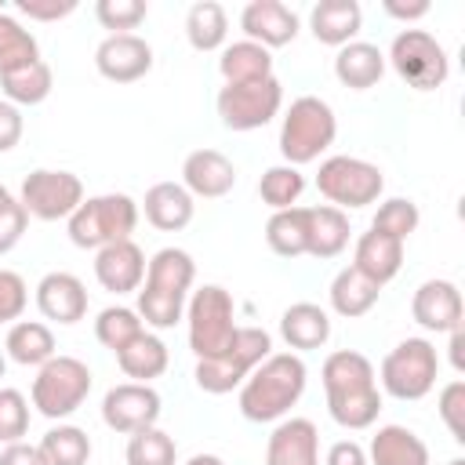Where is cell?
<instances>
[{"mask_svg": "<svg viewBox=\"0 0 465 465\" xmlns=\"http://www.w3.org/2000/svg\"><path fill=\"white\" fill-rule=\"evenodd\" d=\"M403 265V243L385 236V232H363L356 240V254H352V269H360L367 280H374L378 287H385Z\"/></svg>", "mask_w": 465, "mask_h": 465, "instance_id": "obj_25", "label": "cell"}, {"mask_svg": "<svg viewBox=\"0 0 465 465\" xmlns=\"http://www.w3.org/2000/svg\"><path fill=\"white\" fill-rule=\"evenodd\" d=\"M29 432V403L18 389H0V440L18 443Z\"/></svg>", "mask_w": 465, "mask_h": 465, "instance_id": "obj_43", "label": "cell"}, {"mask_svg": "<svg viewBox=\"0 0 465 465\" xmlns=\"http://www.w3.org/2000/svg\"><path fill=\"white\" fill-rule=\"evenodd\" d=\"M418 222H421L418 203H414V200H407V196H392V200H385V203L374 211L371 229H374V232H385V236H392V240H400V243H403V240L418 229Z\"/></svg>", "mask_w": 465, "mask_h": 465, "instance_id": "obj_41", "label": "cell"}, {"mask_svg": "<svg viewBox=\"0 0 465 465\" xmlns=\"http://www.w3.org/2000/svg\"><path fill=\"white\" fill-rule=\"evenodd\" d=\"M272 352V338L269 331L262 327H240L236 338L229 341V349H222L218 356L211 360H196V385L211 396H222V392H232L236 385L247 381V374Z\"/></svg>", "mask_w": 465, "mask_h": 465, "instance_id": "obj_6", "label": "cell"}, {"mask_svg": "<svg viewBox=\"0 0 465 465\" xmlns=\"http://www.w3.org/2000/svg\"><path fill=\"white\" fill-rule=\"evenodd\" d=\"M447 465H465V458H450V461H447Z\"/></svg>", "mask_w": 465, "mask_h": 465, "instance_id": "obj_56", "label": "cell"}, {"mask_svg": "<svg viewBox=\"0 0 465 465\" xmlns=\"http://www.w3.org/2000/svg\"><path fill=\"white\" fill-rule=\"evenodd\" d=\"M185 320H189V349L196 352V360L218 356L222 349H229V341L240 331L232 294L218 283H203L200 291H193L185 305Z\"/></svg>", "mask_w": 465, "mask_h": 465, "instance_id": "obj_7", "label": "cell"}, {"mask_svg": "<svg viewBox=\"0 0 465 465\" xmlns=\"http://www.w3.org/2000/svg\"><path fill=\"white\" fill-rule=\"evenodd\" d=\"M91 392V371L76 356H51L33 378V407L44 418H69Z\"/></svg>", "mask_w": 465, "mask_h": 465, "instance_id": "obj_8", "label": "cell"}, {"mask_svg": "<svg viewBox=\"0 0 465 465\" xmlns=\"http://www.w3.org/2000/svg\"><path fill=\"white\" fill-rule=\"evenodd\" d=\"M36 309L54 323H80L87 316V287L73 272H47L36 283Z\"/></svg>", "mask_w": 465, "mask_h": 465, "instance_id": "obj_21", "label": "cell"}, {"mask_svg": "<svg viewBox=\"0 0 465 465\" xmlns=\"http://www.w3.org/2000/svg\"><path fill=\"white\" fill-rule=\"evenodd\" d=\"M193 280H196V262L189 258V251H182V247L156 251L145 265V283L138 287V309L134 312L156 331L174 327L185 312V298H189Z\"/></svg>", "mask_w": 465, "mask_h": 465, "instance_id": "obj_3", "label": "cell"}, {"mask_svg": "<svg viewBox=\"0 0 465 465\" xmlns=\"http://www.w3.org/2000/svg\"><path fill=\"white\" fill-rule=\"evenodd\" d=\"M182 185L189 189V196H203V200H218L225 193H232L236 185V167L225 153L218 149H193L182 163Z\"/></svg>", "mask_w": 465, "mask_h": 465, "instance_id": "obj_18", "label": "cell"}, {"mask_svg": "<svg viewBox=\"0 0 465 465\" xmlns=\"http://www.w3.org/2000/svg\"><path fill=\"white\" fill-rule=\"evenodd\" d=\"M178 461V443L163 429L149 425L131 432L127 440V465H174Z\"/></svg>", "mask_w": 465, "mask_h": 465, "instance_id": "obj_39", "label": "cell"}, {"mask_svg": "<svg viewBox=\"0 0 465 465\" xmlns=\"http://www.w3.org/2000/svg\"><path fill=\"white\" fill-rule=\"evenodd\" d=\"M25 222H29V214H25V207H22L18 200H11V203L0 211V254H7V251L25 236Z\"/></svg>", "mask_w": 465, "mask_h": 465, "instance_id": "obj_46", "label": "cell"}, {"mask_svg": "<svg viewBox=\"0 0 465 465\" xmlns=\"http://www.w3.org/2000/svg\"><path fill=\"white\" fill-rule=\"evenodd\" d=\"M280 334L291 349L298 352H309V349H320L327 345L331 338V316L327 309L312 305V302H294L291 309H283L280 316Z\"/></svg>", "mask_w": 465, "mask_h": 465, "instance_id": "obj_26", "label": "cell"}, {"mask_svg": "<svg viewBox=\"0 0 465 465\" xmlns=\"http://www.w3.org/2000/svg\"><path fill=\"white\" fill-rule=\"evenodd\" d=\"M240 29L247 33V40L269 47H283L298 36V15L280 4V0H251L240 11Z\"/></svg>", "mask_w": 465, "mask_h": 465, "instance_id": "obj_17", "label": "cell"}, {"mask_svg": "<svg viewBox=\"0 0 465 465\" xmlns=\"http://www.w3.org/2000/svg\"><path fill=\"white\" fill-rule=\"evenodd\" d=\"M334 76L349 87V91H367L385 76V54L378 51V44L367 40H352L338 51L334 58Z\"/></svg>", "mask_w": 465, "mask_h": 465, "instance_id": "obj_27", "label": "cell"}, {"mask_svg": "<svg viewBox=\"0 0 465 465\" xmlns=\"http://www.w3.org/2000/svg\"><path fill=\"white\" fill-rule=\"evenodd\" d=\"M363 25V11L356 0H320L309 15V29L327 47H345L356 40Z\"/></svg>", "mask_w": 465, "mask_h": 465, "instance_id": "obj_22", "label": "cell"}, {"mask_svg": "<svg viewBox=\"0 0 465 465\" xmlns=\"http://www.w3.org/2000/svg\"><path fill=\"white\" fill-rule=\"evenodd\" d=\"M323 389L327 411L341 429H371L381 411V392L374 381V367L356 349H338L323 360Z\"/></svg>", "mask_w": 465, "mask_h": 465, "instance_id": "obj_1", "label": "cell"}, {"mask_svg": "<svg viewBox=\"0 0 465 465\" xmlns=\"http://www.w3.org/2000/svg\"><path fill=\"white\" fill-rule=\"evenodd\" d=\"M381 11L389 18H400V22H418L429 15V0H414V4H400V0H385Z\"/></svg>", "mask_w": 465, "mask_h": 465, "instance_id": "obj_51", "label": "cell"}, {"mask_svg": "<svg viewBox=\"0 0 465 465\" xmlns=\"http://www.w3.org/2000/svg\"><path fill=\"white\" fill-rule=\"evenodd\" d=\"M447 334H450V367L461 374L465 371V356H461V349H465V327H454Z\"/></svg>", "mask_w": 465, "mask_h": 465, "instance_id": "obj_52", "label": "cell"}, {"mask_svg": "<svg viewBox=\"0 0 465 465\" xmlns=\"http://www.w3.org/2000/svg\"><path fill=\"white\" fill-rule=\"evenodd\" d=\"M411 316L436 334H447L454 327H461L465 305H461V291L450 280H425L414 298H411Z\"/></svg>", "mask_w": 465, "mask_h": 465, "instance_id": "obj_16", "label": "cell"}, {"mask_svg": "<svg viewBox=\"0 0 465 465\" xmlns=\"http://www.w3.org/2000/svg\"><path fill=\"white\" fill-rule=\"evenodd\" d=\"M305 360L298 352H269L240 385V414L247 421L283 418L305 392Z\"/></svg>", "mask_w": 465, "mask_h": 465, "instance_id": "obj_2", "label": "cell"}, {"mask_svg": "<svg viewBox=\"0 0 465 465\" xmlns=\"http://www.w3.org/2000/svg\"><path fill=\"white\" fill-rule=\"evenodd\" d=\"M29 305V287L18 272L11 269H0V323H11L25 312Z\"/></svg>", "mask_w": 465, "mask_h": 465, "instance_id": "obj_44", "label": "cell"}, {"mask_svg": "<svg viewBox=\"0 0 465 465\" xmlns=\"http://www.w3.org/2000/svg\"><path fill=\"white\" fill-rule=\"evenodd\" d=\"M142 331H145L142 316H138L134 309H127V305H109V309H102L98 320H94L98 341H102L105 349H113V352H120V349H124L131 338H138Z\"/></svg>", "mask_w": 465, "mask_h": 465, "instance_id": "obj_40", "label": "cell"}, {"mask_svg": "<svg viewBox=\"0 0 465 465\" xmlns=\"http://www.w3.org/2000/svg\"><path fill=\"white\" fill-rule=\"evenodd\" d=\"M0 87H4V102H11V105H40L51 94L54 76H51V65L40 58L33 65H22L15 73H4L0 76Z\"/></svg>", "mask_w": 465, "mask_h": 465, "instance_id": "obj_33", "label": "cell"}, {"mask_svg": "<svg viewBox=\"0 0 465 465\" xmlns=\"http://www.w3.org/2000/svg\"><path fill=\"white\" fill-rule=\"evenodd\" d=\"M334 134H338L334 109L316 94H302L291 102V109L283 116L280 153L291 167H302V163L320 160V153L334 145Z\"/></svg>", "mask_w": 465, "mask_h": 465, "instance_id": "obj_5", "label": "cell"}, {"mask_svg": "<svg viewBox=\"0 0 465 465\" xmlns=\"http://www.w3.org/2000/svg\"><path fill=\"white\" fill-rule=\"evenodd\" d=\"M4 371H7V356L0 352V378H4Z\"/></svg>", "mask_w": 465, "mask_h": 465, "instance_id": "obj_55", "label": "cell"}, {"mask_svg": "<svg viewBox=\"0 0 465 465\" xmlns=\"http://www.w3.org/2000/svg\"><path fill=\"white\" fill-rule=\"evenodd\" d=\"M305 193V178L298 167L291 163H280V167H269L258 182V196L262 203H269L272 211H287V207H298V196Z\"/></svg>", "mask_w": 465, "mask_h": 465, "instance_id": "obj_38", "label": "cell"}, {"mask_svg": "<svg viewBox=\"0 0 465 465\" xmlns=\"http://www.w3.org/2000/svg\"><path fill=\"white\" fill-rule=\"evenodd\" d=\"M283 105V84L276 76L254 84H225L218 91V116L229 131H254L265 127Z\"/></svg>", "mask_w": 465, "mask_h": 465, "instance_id": "obj_12", "label": "cell"}, {"mask_svg": "<svg viewBox=\"0 0 465 465\" xmlns=\"http://www.w3.org/2000/svg\"><path fill=\"white\" fill-rule=\"evenodd\" d=\"M40 62V44L36 36L18 22L11 18L7 11L0 15V76L4 73H15L22 65H33Z\"/></svg>", "mask_w": 465, "mask_h": 465, "instance_id": "obj_36", "label": "cell"}, {"mask_svg": "<svg viewBox=\"0 0 465 465\" xmlns=\"http://www.w3.org/2000/svg\"><path fill=\"white\" fill-rule=\"evenodd\" d=\"M160 392L153 385H138V381H124V385H113L102 400V421L113 429V432H138V429H149L160 421Z\"/></svg>", "mask_w": 465, "mask_h": 465, "instance_id": "obj_14", "label": "cell"}, {"mask_svg": "<svg viewBox=\"0 0 465 465\" xmlns=\"http://www.w3.org/2000/svg\"><path fill=\"white\" fill-rule=\"evenodd\" d=\"M185 465H225V461H222L218 454H193Z\"/></svg>", "mask_w": 465, "mask_h": 465, "instance_id": "obj_53", "label": "cell"}, {"mask_svg": "<svg viewBox=\"0 0 465 465\" xmlns=\"http://www.w3.org/2000/svg\"><path fill=\"white\" fill-rule=\"evenodd\" d=\"M94 276L105 291L113 294H131L142 287L145 280V254L134 240H120V243H109L94 254Z\"/></svg>", "mask_w": 465, "mask_h": 465, "instance_id": "obj_19", "label": "cell"}, {"mask_svg": "<svg viewBox=\"0 0 465 465\" xmlns=\"http://www.w3.org/2000/svg\"><path fill=\"white\" fill-rule=\"evenodd\" d=\"M0 465H47V461H44L40 447L18 440V443H7V447L0 450Z\"/></svg>", "mask_w": 465, "mask_h": 465, "instance_id": "obj_50", "label": "cell"}, {"mask_svg": "<svg viewBox=\"0 0 465 465\" xmlns=\"http://www.w3.org/2000/svg\"><path fill=\"white\" fill-rule=\"evenodd\" d=\"M218 69H222L225 84H254V80L272 76V54L254 40H236L222 51Z\"/></svg>", "mask_w": 465, "mask_h": 465, "instance_id": "obj_31", "label": "cell"}, {"mask_svg": "<svg viewBox=\"0 0 465 465\" xmlns=\"http://www.w3.org/2000/svg\"><path fill=\"white\" fill-rule=\"evenodd\" d=\"M149 7L142 0H98L94 4V18L102 22V29H113V33H131L145 22Z\"/></svg>", "mask_w": 465, "mask_h": 465, "instance_id": "obj_42", "label": "cell"}, {"mask_svg": "<svg viewBox=\"0 0 465 465\" xmlns=\"http://www.w3.org/2000/svg\"><path fill=\"white\" fill-rule=\"evenodd\" d=\"M116 363H120V371H124L127 378H134L138 385H149L153 378H160V374L167 371L171 356H167V345H163L156 334L142 331L138 338H131V341L116 352Z\"/></svg>", "mask_w": 465, "mask_h": 465, "instance_id": "obj_29", "label": "cell"}, {"mask_svg": "<svg viewBox=\"0 0 465 465\" xmlns=\"http://www.w3.org/2000/svg\"><path fill=\"white\" fill-rule=\"evenodd\" d=\"M11 200H15V196H11V193H7V189H4V185H0V211H4V207H7V203H11Z\"/></svg>", "mask_w": 465, "mask_h": 465, "instance_id": "obj_54", "label": "cell"}, {"mask_svg": "<svg viewBox=\"0 0 465 465\" xmlns=\"http://www.w3.org/2000/svg\"><path fill=\"white\" fill-rule=\"evenodd\" d=\"M440 418L458 443H465V381H450L440 392Z\"/></svg>", "mask_w": 465, "mask_h": 465, "instance_id": "obj_45", "label": "cell"}, {"mask_svg": "<svg viewBox=\"0 0 465 465\" xmlns=\"http://www.w3.org/2000/svg\"><path fill=\"white\" fill-rule=\"evenodd\" d=\"M18 138H22V113H18V105L0 98V153L15 149Z\"/></svg>", "mask_w": 465, "mask_h": 465, "instance_id": "obj_48", "label": "cell"}, {"mask_svg": "<svg viewBox=\"0 0 465 465\" xmlns=\"http://www.w3.org/2000/svg\"><path fill=\"white\" fill-rule=\"evenodd\" d=\"M367 465H429V447L407 425H381L371 436Z\"/></svg>", "mask_w": 465, "mask_h": 465, "instance_id": "obj_23", "label": "cell"}, {"mask_svg": "<svg viewBox=\"0 0 465 465\" xmlns=\"http://www.w3.org/2000/svg\"><path fill=\"white\" fill-rule=\"evenodd\" d=\"M185 36L196 51H218L229 36V18H225V7L214 4V0H200L189 7L185 15Z\"/></svg>", "mask_w": 465, "mask_h": 465, "instance_id": "obj_34", "label": "cell"}, {"mask_svg": "<svg viewBox=\"0 0 465 465\" xmlns=\"http://www.w3.org/2000/svg\"><path fill=\"white\" fill-rule=\"evenodd\" d=\"M0 15H4V0H0Z\"/></svg>", "mask_w": 465, "mask_h": 465, "instance_id": "obj_57", "label": "cell"}, {"mask_svg": "<svg viewBox=\"0 0 465 465\" xmlns=\"http://www.w3.org/2000/svg\"><path fill=\"white\" fill-rule=\"evenodd\" d=\"M378 294H381V287L374 280H367L360 269L345 265L331 283V309L345 320H356V316H367L378 305Z\"/></svg>", "mask_w": 465, "mask_h": 465, "instance_id": "obj_30", "label": "cell"}, {"mask_svg": "<svg viewBox=\"0 0 465 465\" xmlns=\"http://www.w3.org/2000/svg\"><path fill=\"white\" fill-rule=\"evenodd\" d=\"M349 243V214L323 203V207H309V222H305V254L312 258H334L341 254Z\"/></svg>", "mask_w": 465, "mask_h": 465, "instance_id": "obj_28", "label": "cell"}, {"mask_svg": "<svg viewBox=\"0 0 465 465\" xmlns=\"http://www.w3.org/2000/svg\"><path fill=\"white\" fill-rule=\"evenodd\" d=\"M25 214L40 218V222H58L69 218L80 203H84V182L73 171H33L22 182V200Z\"/></svg>", "mask_w": 465, "mask_h": 465, "instance_id": "obj_13", "label": "cell"}, {"mask_svg": "<svg viewBox=\"0 0 465 465\" xmlns=\"http://www.w3.org/2000/svg\"><path fill=\"white\" fill-rule=\"evenodd\" d=\"M305 222H309V207L272 211V218L265 222V243H269V251H276L280 258L305 254Z\"/></svg>", "mask_w": 465, "mask_h": 465, "instance_id": "obj_35", "label": "cell"}, {"mask_svg": "<svg viewBox=\"0 0 465 465\" xmlns=\"http://www.w3.org/2000/svg\"><path fill=\"white\" fill-rule=\"evenodd\" d=\"M436 374H440V356H436V345L425 338H407L381 360V389L396 400L429 396L436 385Z\"/></svg>", "mask_w": 465, "mask_h": 465, "instance_id": "obj_9", "label": "cell"}, {"mask_svg": "<svg viewBox=\"0 0 465 465\" xmlns=\"http://www.w3.org/2000/svg\"><path fill=\"white\" fill-rule=\"evenodd\" d=\"M327 465H367V450L356 440H338L327 450Z\"/></svg>", "mask_w": 465, "mask_h": 465, "instance_id": "obj_49", "label": "cell"}, {"mask_svg": "<svg viewBox=\"0 0 465 465\" xmlns=\"http://www.w3.org/2000/svg\"><path fill=\"white\" fill-rule=\"evenodd\" d=\"M142 207H145L149 225H156L163 232L185 229L193 222V211H196V203H193V196H189V189L182 182H156L145 193V203Z\"/></svg>", "mask_w": 465, "mask_h": 465, "instance_id": "obj_24", "label": "cell"}, {"mask_svg": "<svg viewBox=\"0 0 465 465\" xmlns=\"http://www.w3.org/2000/svg\"><path fill=\"white\" fill-rule=\"evenodd\" d=\"M7 356L22 367H44L51 356H54V334L47 323L40 320H18L11 331H7V341H4Z\"/></svg>", "mask_w": 465, "mask_h": 465, "instance_id": "obj_32", "label": "cell"}, {"mask_svg": "<svg viewBox=\"0 0 465 465\" xmlns=\"http://www.w3.org/2000/svg\"><path fill=\"white\" fill-rule=\"evenodd\" d=\"M36 447L47 465H87V458H91V436L76 425L51 429Z\"/></svg>", "mask_w": 465, "mask_h": 465, "instance_id": "obj_37", "label": "cell"}, {"mask_svg": "<svg viewBox=\"0 0 465 465\" xmlns=\"http://www.w3.org/2000/svg\"><path fill=\"white\" fill-rule=\"evenodd\" d=\"M69 240L84 251H102L109 243L131 240L138 225V203L127 193H102L87 196L69 218Z\"/></svg>", "mask_w": 465, "mask_h": 465, "instance_id": "obj_4", "label": "cell"}, {"mask_svg": "<svg viewBox=\"0 0 465 465\" xmlns=\"http://www.w3.org/2000/svg\"><path fill=\"white\" fill-rule=\"evenodd\" d=\"M94 65L113 84H134L153 69V47L134 33H109L94 51Z\"/></svg>", "mask_w": 465, "mask_h": 465, "instance_id": "obj_15", "label": "cell"}, {"mask_svg": "<svg viewBox=\"0 0 465 465\" xmlns=\"http://www.w3.org/2000/svg\"><path fill=\"white\" fill-rule=\"evenodd\" d=\"M18 11L33 22H58L76 11V0H18Z\"/></svg>", "mask_w": 465, "mask_h": 465, "instance_id": "obj_47", "label": "cell"}, {"mask_svg": "<svg viewBox=\"0 0 465 465\" xmlns=\"http://www.w3.org/2000/svg\"><path fill=\"white\" fill-rule=\"evenodd\" d=\"M389 62H392L396 76L407 87H414V91H436L447 80V73H450L443 44L432 33H425V29L396 33L392 47H389Z\"/></svg>", "mask_w": 465, "mask_h": 465, "instance_id": "obj_10", "label": "cell"}, {"mask_svg": "<svg viewBox=\"0 0 465 465\" xmlns=\"http://www.w3.org/2000/svg\"><path fill=\"white\" fill-rule=\"evenodd\" d=\"M316 189H320V196L338 203V211L341 207L352 211V207H367V203H374L381 196L385 174L374 163L360 160V156H327L320 163Z\"/></svg>", "mask_w": 465, "mask_h": 465, "instance_id": "obj_11", "label": "cell"}, {"mask_svg": "<svg viewBox=\"0 0 465 465\" xmlns=\"http://www.w3.org/2000/svg\"><path fill=\"white\" fill-rule=\"evenodd\" d=\"M265 465H320V432L309 418H287L265 443Z\"/></svg>", "mask_w": 465, "mask_h": 465, "instance_id": "obj_20", "label": "cell"}]
</instances>
